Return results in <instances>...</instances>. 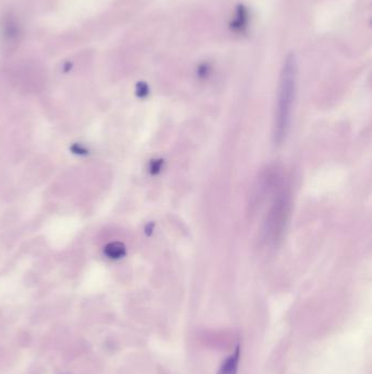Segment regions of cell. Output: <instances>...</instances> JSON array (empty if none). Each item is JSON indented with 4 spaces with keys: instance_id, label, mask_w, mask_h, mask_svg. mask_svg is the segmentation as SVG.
<instances>
[{
    "instance_id": "1",
    "label": "cell",
    "mask_w": 372,
    "mask_h": 374,
    "mask_svg": "<svg viewBox=\"0 0 372 374\" xmlns=\"http://www.w3.org/2000/svg\"><path fill=\"white\" fill-rule=\"evenodd\" d=\"M298 80V66L294 54L284 59L282 67L279 91L274 117V141L281 143L290 127L292 107H294Z\"/></svg>"
},
{
    "instance_id": "2",
    "label": "cell",
    "mask_w": 372,
    "mask_h": 374,
    "mask_svg": "<svg viewBox=\"0 0 372 374\" xmlns=\"http://www.w3.org/2000/svg\"><path fill=\"white\" fill-rule=\"evenodd\" d=\"M239 357L240 349L239 347H237L233 355H230L227 359L223 362V365L219 368L217 374H237Z\"/></svg>"
}]
</instances>
